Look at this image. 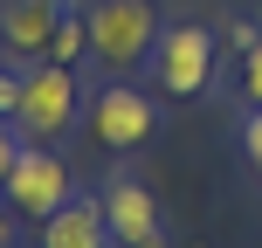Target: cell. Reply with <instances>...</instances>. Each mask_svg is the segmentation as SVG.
I'll use <instances>...</instances> for the list:
<instances>
[{"label":"cell","mask_w":262,"mask_h":248,"mask_svg":"<svg viewBox=\"0 0 262 248\" xmlns=\"http://www.w3.org/2000/svg\"><path fill=\"white\" fill-rule=\"evenodd\" d=\"M14 221H21V214H14V207L0 214V248H14Z\"/></svg>","instance_id":"14"},{"label":"cell","mask_w":262,"mask_h":248,"mask_svg":"<svg viewBox=\"0 0 262 248\" xmlns=\"http://www.w3.org/2000/svg\"><path fill=\"white\" fill-rule=\"evenodd\" d=\"M41 248H118L104 200H83V193H69L62 207H55L49 221H41Z\"/></svg>","instance_id":"8"},{"label":"cell","mask_w":262,"mask_h":248,"mask_svg":"<svg viewBox=\"0 0 262 248\" xmlns=\"http://www.w3.org/2000/svg\"><path fill=\"white\" fill-rule=\"evenodd\" d=\"M152 76L166 97H200L214 83V35L200 21H172L159 28V49H152Z\"/></svg>","instance_id":"3"},{"label":"cell","mask_w":262,"mask_h":248,"mask_svg":"<svg viewBox=\"0 0 262 248\" xmlns=\"http://www.w3.org/2000/svg\"><path fill=\"white\" fill-rule=\"evenodd\" d=\"M83 21H90V55L104 69H118V76L159 49V7L152 0H97Z\"/></svg>","instance_id":"1"},{"label":"cell","mask_w":262,"mask_h":248,"mask_svg":"<svg viewBox=\"0 0 262 248\" xmlns=\"http://www.w3.org/2000/svg\"><path fill=\"white\" fill-rule=\"evenodd\" d=\"M83 110V90H76V69L69 62H35L21 69V97H14V124H21V138H55V131H69Z\"/></svg>","instance_id":"2"},{"label":"cell","mask_w":262,"mask_h":248,"mask_svg":"<svg viewBox=\"0 0 262 248\" xmlns=\"http://www.w3.org/2000/svg\"><path fill=\"white\" fill-rule=\"evenodd\" d=\"M14 97H21V69L0 62V118H14Z\"/></svg>","instance_id":"13"},{"label":"cell","mask_w":262,"mask_h":248,"mask_svg":"<svg viewBox=\"0 0 262 248\" xmlns=\"http://www.w3.org/2000/svg\"><path fill=\"white\" fill-rule=\"evenodd\" d=\"M235 131H242V152H249V166L262 172V104H249V118H242Z\"/></svg>","instance_id":"11"},{"label":"cell","mask_w":262,"mask_h":248,"mask_svg":"<svg viewBox=\"0 0 262 248\" xmlns=\"http://www.w3.org/2000/svg\"><path fill=\"white\" fill-rule=\"evenodd\" d=\"M7 207L21 214V221H49L55 207L69 200V159L62 152H49V145H21V159H14V172H7Z\"/></svg>","instance_id":"4"},{"label":"cell","mask_w":262,"mask_h":248,"mask_svg":"<svg viewBox=\"0 0 262 248\" xmlns=\"http://www.w3.org/2000/svg\"><path fill=\"white\" fill-rule=\"evenodd\" d=\"M83 118H90L97 145H111V152H138V145L159 131L152 97H145V90H131V83H104V90L83 104Z\"/></svg>","instance_id":"5"},{"label":"cell","mask_w":262,"mask_h":248,"mask_svg":"<svg viewBox=\"0 0 262 248\" xmlns=\"http://www.w3.org/2000/svg\"><path fill=\"white\" fill-rule=\"evenodd\" d=\"M83 55H90V21L62 14V28H55V41H49V62H69V69H76Z\"/></svg>","instance_id":"9"},{"label":"cell","mask_w":262,"mask_h":248,"mask_svg":"<svg viewBox=\"0 0 262 248\" xmlns=\"http://www.w3.org/2000/svg\"><path fill=\"white\" fill-rule=\"evenodd\" d=\"M242 97H249V104H262V35L242 49Z\"/></svg>","instance_id":"10"},{"label":"cell","mask_w":262,"mask_h":248,"mask_svg":"<svg viewBox=\"0 0 262 248\" xmlns=\"http://www.w3.org/2000/svg\"><path fill=\"white\" fill-rule=\"evenodd\" d=\"M21 124H14V118H0V186H7V172H14V159H21Z\"/></svg>","instance_id":"12"},{"label":"cell","mask_w":262,"mask_h":248,"mask_svg":"<svg viewBox=\"0 0 262 248\" xmlns=\"http://www.w3.org/2000/svg\"><path fill=\"white\" fill-rule=\"evenodd\" d=\"M62 0H0V62L7 69H35L49 62V41L62 28Z\"/></svg>","instance_id":"6"},{"label":"cell","mask_w":262,"mask_h":248,"mask_svg":"<svg viewBox=\"0 0 262 248\" xmlns=\"http://www.w3.org/2000/svg\"><path fill=\"white\" fill-rule=\"evenodd\" d=\"M104 214L118 248H166V221H159V200L138 172H111L104 179Z\"/></svg>","instance_id":"7"}]
</instances>
